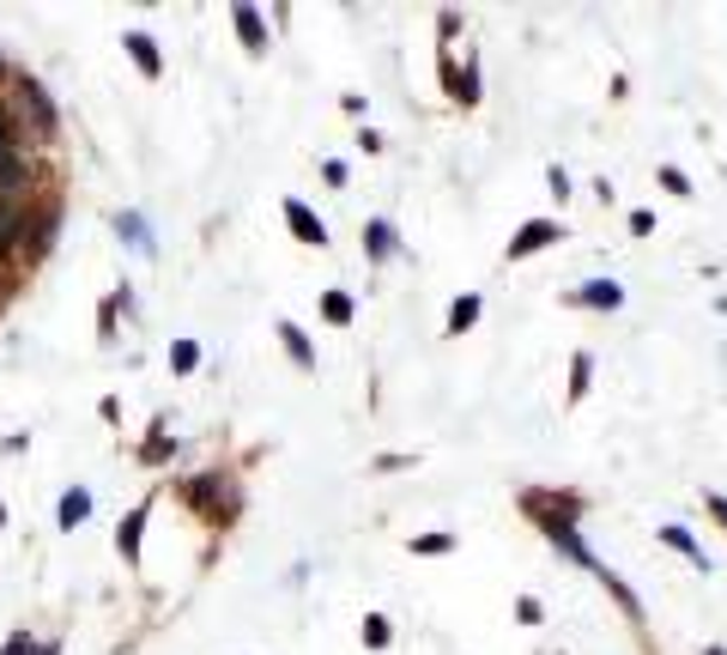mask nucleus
Segmentation results:
<instances>
[{"mask_svg": "<svg viewBox=\"0 0 727 655\" xmlns=\"http://www.w3.org/2000/svg\"><path fill=\"white\" fill-rule=\"evenodd\" d=\"M12 98H19V110H24V122H31V134H37V140H55V134H61V110H55V98H49L43 85L31 80V73H24L19 85H12Z\"/></svg>", "mask_w": 727, "mask_h": 655, "instance_id": "f257e3e1", "label": "nucleus"}, {"mask_svg": "<svg viewBox=\"0 0 727 655\" xmlns=\"http://www.w3.org/2000/svg\"><path fill=\"white\" fill-rule=\"evenodd\" d=\"M24 243H31V207L24 201H0V262L19 255Z\"/></svg>", "mask_w": 727, "mask_h": 655, "instance_id": "f03ea898", "label": "nucleus"}, {"mask_svg": "<svg viewBox=\"0 0 727 655\" xmlns=\"http://www.w3.org/2000/svg\"><path fill=\"white\" fill-rule=\"evenodd\" d=\"M31 183H37L31 158H24V152H7V158H0V201H31Z\"/></svg>", "mask_w": 727, "mask_h": 655, "instance_id": "7ed1b4c3", "label": "nucleus"}, {"mask_svg": "<svg viewBox=\"0 0 727 655\" xmlns=\"http://www.w3.org/2000/svg\"><path fill=\"white\" fill-rule=\"evenodd\" d=\"M557 237H564V231H557L552 218H528V225L510 237V262H522V255H540V249H552Z\"/></svg>", "mask_w": 727, "mask_h": 655, "instance_id": "20e7f679", "label": "nucleus"}, {"mask_svg": "<svg viewBox=\"0 0 727 655\" xmlns=\"http://www.w3.org/2000/svg\"><path fill=\"white\" fill-rule=\"evenodd\" d=\"M285 225H291L297 243H316V249L328 243V225H321V213H309L304 201H285Z\"/></svg>", "mask_w": 727, "mask_h": 655, "instance_id": "39448f33", "label": "nucleus"}, {"mask_svg": "<svg viewBox=\"0 0 727 655\" xmlns=\"http://www.w3.org/2000/svg\"><path fill=\"white\" fill-rule=\"evenodd\" d=\"M231 24H237V37H243V49H249V55H267V24H262V12H255V7H231Z\"/></svg>", "mask_w": 727, "mask_h": 655, "instance_id": "423d86ee", "label": "nucleus"}, {"mask_svg": "<svg viewBox=\"0 0 727 655\" xmlns=\"http://www.w3.org/2000/svg\"><path fill=\"white\" fill-rule=\"evenodd\" d=\"M122 43H127V55H134V68L146 73V80H158V73H164V55H158V43H152L146 31H127Z\"/></svg>", "mask_w": 727, "mask_h": 655, "instance_id": "0eeeda50", "label": "nucleus"}, {"mask_svg": "<svg viewBox=\"0 0 727 655\" xmlns=\"http://www.w3.org/2000/svg\"><path fill=\"white\" fill-rule=\"evenodd\" d=\"M140 529H146V504H134L122 516V529H115V552H122L127 564H140Z\"/></svg>", "mask_w": 727, "mask_h": 655, "instance_id": "6e6552de", "label": "nucleus"}, {"mask_svg": "<svg viewBox=\"0 0 727 655\" xmlns=\"http://www.w3.org/2000/svg\"><path fill=\"white\" fill-rule=\"evenodd\" d=\"M85 516H91V492H85V485H68V492H61V504H55V522L73 534Z\"/></svg>", "mask_w": 727, "mask_h": 655, "instance_id": "1a4fd4ad", "label": "nucleus"}, {"mask_svg": "<svg viewBox=\"0 0 727 655\" xmlns=\"http://www.w3.org/2000/svg\"><path fill=\"white\" fill-rule=\"evenodd\" d=\"M576 304H588V310H618V304H625V286H613V279H588V286L576 291Z\"/></svg>", "mask_w": 727, "mask_h": 655, "instance_id": "9d476101", "label": "nucleus"}, {"mask_svg": "<svg viewBox=\"0 0 727 655\" xmlns=\"http://www.w3.org/2000/svg\"><path fill=\"white\" fill-rule=\"evenodd\" d=\"M279 340H285V352H291L297 370H316V346H309V334L297 323H279Z\"/></svg>", "mask_w": 727, "mask_h": 655, "instance_id": "9b49d317", "label": "nucleus"}, {"mask_svg": "<svg viewBox=\"0 0 727 655\" xmlns=\"http://www.w3.org/2000/svg\"><path fill=\"white\" fill-rule=\"evenodd\" d=\"M364 249H370V262H388V255L400 249L395 225H388V218H370V225H364Z\"/></svg>", "mask_w": 727, "mask_h": 655, "instance_id": "f8f14e48", "label": "nucleus"}, {"mask_svg": "<svg viewBox=\"0 0 727 655\" xmlns=\"http://www.w3.org/2000/svg\"><path fill=\"white\" fill-rule=\"evenodd\" d=\"M661 541H667L673 552H685V559H692V564H697V571H704V576H709V559H704V546H697V541H692V529H679V522H667V529H661Z\"/></svg>", "mask_w": 727, "mask_h": 655, "instance_id": "ddd939ff", "label": "nucleus"}, {"mask_svg": "<svg viewBox=\"0 0 727 655\" xmlns=\"http://www.w3.org/2000/svg\"><path fill=\"white\" fill-rule=\"evenodd\" d=\"M545 541H552V546H564V552H570V559H576V564H594V552L582 546L576 522H564V529H545ZM594 571H601V564H594Z\"/></svg>", "mask_w": 727, "mask_h": 655, "instance_id": "4468645a", "label": "nucleus"}, {"mask_svg": "<svg viewBox=\"0 0 727 655\" xmlns=\"http://www.w3.org/2000/svg\"><path fill=\"white\" fill-rule=\"evenodd\" d=\"M55 225H61V207H43L31 218V255H43L49 243H55Z\"/></svg>", "mask_w": 727, "mask_h": 655, "instance_id": "2eb2a0df", "label": "nucleus"}, {"mask_svg": "<svg viewBox=\"0 0 727 655\" xmlns=\"http://www.w3.org/2000/svg\"><path fill=\"white\" fill-rule=\"evenodd\" d=\"M115 231L127 237V249L152 255V231H146V218H140V213H122V218H115Z\"/></svg>", "mask_w": 727, "mask_h": 655, "instance_id": "dca6fc26", "label": "nucleus"}, {"mask_svg": "<svg viewBox=\"0 0 727 655\" xmlns=\"http://www.w3.org/2000/svg\"><path fill=\"white\" fill-rule=\"evenodd\" d=\"M0 655H61V644H37V637L19 625V632H12L7 644H0Z\"/></svg>", "mask_w": 727, "mask_h": 655, "instance_id": "f3484780", "label": "nucleus"}, {"mask_svg": "<svg viewBox=\"0 0 727 655\" xmlns=\"http://www.w3.org/2000/svg\"><path fill=\"white\" fill-rule=\"evenodd\" d=\"M7 152H24V122L0 104V158H7Z\"/></svg>", "mask_w": 727, "mask_h": 655, "instance_id": "a211bd4d", "label": "nucleus"}, {"mask_svg": "<svg viewBox=\"0 0 727 655\" xmlns=\"http://www.w3.org/2000/svg\"><path fill=\"white\" fill-rule=\"evenodd\" d=\"M479 323V291H467V298H454V310H449V334H467Z\"/></svg>", "mask_w": 727, "mask_h": 655, "instance_id": "6ab92c4d", "label": "nucleus"}, {"mask_svg": "<svg viewBox=\"0 0 727 655\" xmlns=\"http://www.w3.org/2000/svg\"><path fill=\"white\" fill-rule=\"evenodd\" d=\"M588 382H594V358L576 352V358H570V401H582V395H588Z\"/></svg>", "mask_w": 727, "mask_h": 655, "instance_id": "aec40b11", "label": "nucleus"}, {"mask_svg": "<svg viewBox=\"0 0 727 655\" xmlns=\"http://www.w3.org/2000/svg\"><path fill=\"white\" fill-rule=\"evenodd\" d=\"M321 316H328V323H352V298H346V291H328V298H321Z\"/></svg>", "mask_w": 727, "mask_h": 655, "instance_id": "412c9836", "label": "nucleus"}, {"mask_svg": "<svg viewBox=\"0 0 727 655\" xmlns=\"http://www.w3.org/2000/svg\"><path fill=\"white\" fill-rule=\"evenodd\" d=\"M388 637H395V625H388L382 613H370V620H364V644H370V649H388Z\"/></svg>", "mask_w": 727, "mask_h": 655, "instance_id": "4be33fe9", "label": "nucleus"}, {"mask_svg": "<svg viewBox=\"0 0 727 655\" xmlns=\"http://www.w3.org/2000/svg\"><path fill=\"white\" fill-rule=\"evenodd\" d=\"M171 365L182 370V377H188V370L201 365V346H194V340H176V346H171Z\"/></svg>", "mask_w": 727, "mask_h": 655, "instance_id": "5701e85b", "label": "nucleus"}, {"mask_svg": "<svg viewBox=\"0 0 727 655\" xmlns=\"http://www.w3.org/2000/svg\"><path fill=\"white\" fill-rule=\"evenodd\" d=\"M454 546V534H419V541H412V552H449Z\"/></svg>", "mask_w": 727, "mask_h": 655, "instance_id": "b1692460", "label": "nucleus"}, {"mask_svg": "<svg viewBox=\"0 0 727 655\" xmlns=\"http://www.w3.org/2000/svg\"><path fill=\"white\" fill-rule=\"evenodd\" d=\"M661 188H667V195H692V183H685V171H673V164L661 171Z\"/></svg>", "mask_w": 727, "mask_h": 655, "instance_id": "393cba45", "label": "nucleus"}, {"mask_svg": "<svg viewBox=\"0 0 727 655\" xmlns=\"http://www.w3.org/2000/svg\"><path fill=\"white\" fill-rule=\"evenodd\" d=\"M140 456H146V461H164V456H171V437H146V449H140Z\"/></svg>", "mask_w": 727, "mask_h": 655, "instance_id": "a878e982", "label": "nucleus"}, {"mask_svg": "<svg viewBox=\"0 0 727 655\" xmlns=\"http://www.w3.org/2000/svg\"><path fill=\"white\" fill-rule=\"evenodd\" d=\"M515 613H522V625H540V601H534V595L515 601Z\"/></svg>", "mask_w": 727, "mask_h": 655, "instance_id": "bb28decb", "label": "nucleus"}, {"mask_svg": "<svg viewBox=\"0 0 727 655\" xmlns=\"http://www.w3.org/2000/svg\"><path fill=\"white\" fill-rule=\"evenodd\" d=\"M321 176H328V183H334V188H340V183H346V176H352V171H346V164H340V158H328V164H321Z\"/></svg>", "mask_w": 727, "mask_h": 655, "instance_id": "cd10ccee", "label": "nucleus"}, {"mask_svg": "<svg viewBox=\"0 0 727 655\" xmlns=\"http://www.w3.org/2000/svg\"><path fill=\"white\" fill-rule=\"evenodd\" d=\"M709 510H716V522L727 529V498H709Z\"/></svg>", "mask_w": 727, "mask_h": 655, "instance_id": "c85d7f7f", "label": "nucleus"}, {"mask_svg": "<svg viewBox=\"0 0 727 655\" xmlns=\"http://www.w3.org/2000/svg\"><path fill=\"white\" fill-rule=\"evenodd\" d=\"M704 655H727V649H704Z\"/></svg>", "mask_w": 727, "mask_h": 655, "instance_id": "c756f323", "label": "nucleus"}, {"mask_svg": "<svg viewBox=\"0 0 727 655\" xmlns=\"http://www.w3.org/2000/svg\"><path fill=\"white\" fill-rule=\"evenodd\" d=\"M0 522H7V504H0Z\"/></svg>", "mask_w": 727, "mask_h": 655, "instance_id": "7c9ffc66", "label": "nucleus"}]
</instances>
